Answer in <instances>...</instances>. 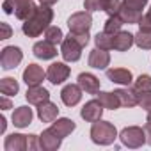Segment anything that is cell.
Masks as SVG:
<instances>
[{"label":"cell","instance_id":"28","mask_svg":"<svg viewBox=\"0 0 151 151\" xmlns=\"http://www.w3.org/2000/svg\"><path fill=\"white\" fill-rule=\"evenodd\" d=\"M18 91H20V86H18V82H16L14 78L6 77V78L0 80V93H2V94H6V96H14Z\"/></svg>","mask_w":151,"mask_h":151},{"label":"cell","instance_id":"39","mask_svg":"<svg viewBox=\"0 0 151 151\" xmlns=\"http://www.w3.org/2000/svg\"><path fill=\"white\" fill-rule=\"evenodd\" d=\"M0 107H2V110H7V109H11V107H13V105H11V101L6 98V94L0 98Z\"/></svg>","mask_w":151,"mask_h":151},{"label":"cell","instance_id":"31","mask_svg":"<svg viewBox=\"0 0 151 151\" xmlns=\"http://www.w3.org/2000/svg\"><path fill=\"white\" fill-rule=\"evenodd\" d=\"M45 39L50 41V43H53V45H59V43L64 41V34H62V30H60L59 27L50 25V27L45 30Z\"/></svg>","mask_w":151,"mask_h":151},{"label":"cell","instance_id":"8","mask_svg":"<svg viewBox=\"0 0 151 151\" xmlns=\"http://www.w3.org/2000/svg\"><path fill=\"white\" fill-rule=\"evenodd\" d=\"M69 73H71V69H69V66H66V62H53L46 69V78L53 86H59V84H64L68 80Z\"/></svg>","mask_w":151,"mask_h":151},{"label":"cell","instance_id":"20","mask_svg":"<svg viewBox=\"0 0 151 151\" xmlns=\"http://www.w3.org/2000/svg\"><path fill=\"white\" fill-rule=\"evenodd\" d=\"M59 116V107L55 103H52L50 100L37 105V117L43 121V123H53Z\"/></svg>","mask_w":151,"mask_h":151},{"label":"cell","instance_id":"29","mask_svg":"<svg viewBox=\"0 0 151 151\" xmlns=\"http://www.w3.org/2000/svg\"><path fill=\"white\" fill-rule=\"evenodd\" d=\"M135 45L142 50H151V30L139 29V32L135 34Z\"/></svg>","mask_w":151,"mask_h":151},{"label":"cell","instance_id":"9","mask_svg":"<svg viewBox=\"0 0 151 151\" xmlns=\"http://www.w3.org/2000/svg\"><path fill=\"white\" fill-rule=\"evenodd\" d=\"M103 105L100 103V100H89L82 110H80V117L87 123H94V121H100L101 116H103Z\"/></svg>","mask_w":151,"mask_h":151},{"label":"cell","instance_id":"15","mask_svg":"<svg viewBox=\"0 0 151 151\" xmlns=\"http://www.w3.org/2000/svg\"><path fill=\"white\" fill-rule=\"evenodd\" d=\"M110 64V53L109 50H101V48H94L89 53V66L94 69H107V66Z\"/></svg>","mask_w":151,"mask_h":151},{"label":"cell","instance_id":"24","mask_svg":"<svg viewBox=\"0 0 151 151\" xmlns=\"http://www.w3.org/2000/svg\"><path fill=\"white\" fill-rule=\"evenodd\" d=\"M114 93L117 94L121 107H135V105H139V93L135 89H116Z\"/></svg>","mask_w":151,"mask_h":151},{"label":"cell","instance_id":"26","mask_svg":"<svg viewBox=\"0 0 151 151\" xmlns=\"http://www.w3.org/2000/svg\"><path fill=\"white\" fill-rule=\"evenodd\" d=\"M36 7H37V6L34 4V0H32V2H25V4H18L16 9H14V16H16L18 20H22V22H27V20L34 14Z\"/></svg>","mask_w":151,"mask_h":151},{"label":"cell","instance_id":"2","mask_svg":"<svg viewBox=\"0 0 151 151\" xmlns=\"http://www.w3.org/2000/svg\"><path fill=\"white\" fill-rule=\"evenodd\" d=\"M91 140L98 146H110L119 135H117V130L116 126L110 123V121H94L93 126H91Z\"/></svg>","mask_w":151,"mask_h":151},{"label":"cell","instance_id":"5","mask_svg":"<svg viewBox=\"0 0 151 151\" xmlns=\"http://www.w3.org/2000/svg\"><path fill=\"white\" fill-rule=\"evenodd\" d=\"M82 45L75 39L71 34H68L64 37V41L60 43V55L66 62H77L82 57Z\"/></svg>","mask_w":151,"mask_h":151},{"label":"cell","instance_id":"3","mask_svg":"<svg viewBox=\"0 0 151 151\" xmlns=\"http://www.w3.org/2000/svg\"><path fill=\"white\" fill-rule=\"evenodd\" d=\"M119 139L123 142V146L126 147H132V149H137L140 146H144L147 140H146V130L140 128V126H126L121 130L119 133Z\"/></svg>","mask_w":151,"mask_h":151},{"label":"cell","instance_id":"41","mask_svg":"<svg viewBox=\"0 0 151 151\" xmlns=\"http://www.w3.org/2000/svg\"><path fill=\"white\" fill-rule=\"evenodd\" d=\"M6 124H7V123H6V117L0 116V132H2V133L6 132Z\"/></svg>","mask_w":151,"mask_h":151},{"label":"cell","instance_id":"38","mask_svg":"<svg viewBox=\"0 0 151 151\" xmlns=\"http://www.w3.org/2000/svg\"><path fill=\"white\" fill-rule=\"evenodd\" d=\"M0 27H2V37H0V39H7V37H11L13 30H11V27H9L7 23H2Z\"/></svg>","mask_w":151,"mask_h":151},{"label":"cell","instance_id":"42","mask_svg":"<svg viewBox=\"0 0 151 151\" xmlns=\"http://www.w3.org/2000/svg\"><path fill=\"white\" fill-rule=\"evenodd\" d=\"M39 2H41L43 6H53V4L59 2V0H39Z\"/></svg>","mask_w":151,"mask_h":151},{"label":"cell","instance_id":"19","mask_svg":"<svg viewBox=\"0 0 151 151\" xmlns=\"http://www.w3.org/2000/svg\"><path fill=\"white\" fill-rule=\"evenodd\" d=\"M25 98L30 105H41V103L50 100V93H48V89H45L41 86H32V87L27 89Z\"/></svg>","mask_w":151,"mask_h":151},{"label":"cell","instance_id":"14","mask_svg":"<svg viewBox=\"0 0 151 151\" xmlns=\"http://www.w3.org/2000/svg\"><path fill=\"white\" fill-rule=\"evenodd\" d=\"M62 137H59L57 133H53L50 128H46L41 135H39V149L45 151H57L60 147Z\"/></svg>","mask_w":151,"mask_h":151},{"label":"cell","instance_id":"17","mask_svg":"<svg viewBox=\"0 0 151 151\" xmlns=\"http://www.w3.org/2000/svg\"><path fill=\"white\" fill-rule=\"evenodd\" d=\"M32 117H34L32 109L22 105V107L14 109V112H13V124H14L16 128H27V126L32 123Z\"/></svg>","mask_w":151,"mask_h":151},{"label":"cell","instance_id":"27","mask_svg":"<svg viewBox=\"0 0 151 151\" xmlns=\"http://www.w3.org/2000/svg\"><path fill=\"white\" fill-rule=\"evenodd\" d=\"M94 45L96 48H101V50H114V34H109L105 30L98 32L94 36Z\"/></svg>","mask_w":151,"mask_h":151},{"label":"cell","instance_id":"23","mask_svg":"<svg viewBox=\"0 0 151 151\" xmlns=\"http://www.w3.org/2000/svg\"><path fill=\"white\" fill-rule=\"evenodd\" d=\"M117 16L124 22V23H132V25H139L140 18H142V11H137V9H132L128 6H124L121 2V7L117 11Z\"/></svg>","mask_w":151,"mask_h":151},{"label":"cell","instance_id":"12","mask_svg":"<svg viewBox=\"0 0 151 151\" xmlns=\"http://www.w3.org/2000/svg\"><path fill=\"white\" fill-rule=\"evenodd\" d=\"M105 75H107V78L110 82L119 84V86H130V84H133V75L126 68H110V69L105 71Z\"/></svg>","mask_w":151,"mask_h":151},{"label":"cell","instance_id":"30","mask_svg":"<svg viewBox=\"0 0 151 151\" xmlns=\"http://www.w3.org/2000/svg\"><path fill=\"white\" fill-rule=\"evenodd\" d=\"M123 25H124V22H123L117 14H114V16H109V18H107L103 30H105V32H109V34H117V32L121 30V27H123Z\"/></svg>","mask_w":151,"mask_h":151},{"label":"cell","instance_id":"7","mask_svg":"<svg viewBox=\"0 0 151 151\" xmlns=\"http://www.w3.org/2000/svg\"><path fill=\"white\" fill-rule=\"evenodd\" d=\"M23 59V52L20 46H4L2 53H0V64H2V69H13L16 68Z\"/></svg>","mask_w":151,"mask_h":151},{"label":"cell","instance_id":"4","mask_svg":"<svg viewBox=\"0 0 151 151\" xmlns=\"http://www.w3.org/2000/svg\"><path fill=\"white\" fill-rule=\"evenodd\" d=\"M68 27L69 32L73 34H89L91 27H93V16L89 11H80L75 13L68 18Z\"/></svg>","mask_w":151,"mask_h":151},{"label":"cell","instance_id":"21","mask_svg":"<svg viewBox=\"0 0 151 151\" xmlns=\"http://www.w3.org/2000/svg\"><path fill=\"white\" fill-rule=\"evenodd\" d=\"M6 151H25L27 149V135L23 133H11L6 137L4 142Z\"/></svg>","mask_w":151,"mask_h":151},{"label":"cell","instance_id":"34","mask_svg":"<svg viewBox=\"0 0 151 151\" xmlns=\"http://www.w3.org/2000/svg\"><path fill=\"white\" fill-rule=\"evenodd\" d=\"M123 4L132 7V9H137V11H142L147 4V0H123Z\"/></svg>","mask_w":151,"mask_h":151},{"label":"cell","instance_id":"16","mask_svg":"<svg viewBox=\"0 0 151 151\" xmlns=\"http://www.w3.org/2000/svg\"><path fill=\"white\" fill-rule=\"evenodd\" d=\"M77 84L82 87L84 93L87 94H96L100 91V80L94 77L93 73H80L78 78H77Z\"/></svg>","mask_w":151,"mask_h":151},{"label":"cell","instance_id":"44","mask_svg":"<svg viewBox=\"0 0 151 151\" xmlns=\"http://www.w3.org/2000/svg\"><path fill=\"white\" fill-rule=\"evenodd\" d=\"M146 123H149V124H151V112H147V119H146Z\"/></svg>","mask_w":151,"mask_h":151},{"label":"cell","instance_id":"37","mask_svg":"<svg viewBox=\"0 0 151 151\" xmlns=\"http://www.w3.org/2000/svg\"><path fill=\"white\" fill-rule=\"evenodd\" d=\"M75 39H77L82 46H87V43H89V34H73V32H69Z\"/></svg>","mask_w":151,"mask_h":151},{"label":"cell","instance_id":"43","mask_svg":"<svg viewBox=\"0 0 151 151\" xmlns=\"http://www.w3.org/2000/svg\"><path fill=\"white\" fill-rule=\"evenodd\" d=\"M14 2H16V6H18V4H25V2H32V0H14Z\"/></svg>","mask_w":151,"mask_h":151},{"label":"cell","instance_id":"32","mask_svg":"<svg viewBox=\"0 0 151 151\" xmlns=\"http://www.w3.org/2000/svg\"><path fill=\"white\" fill-rule=\"evenodd\" d=\"M133 89L137 93H146V91H151V77L149 75H139V77L133 80Z\"/></svg>","mask_w":151,"mask_h":151},{"label":"cell","instance_id":"35","mask_svg":"<svg viewBox=\"0 0 151 151\" xmlns=\"http://www.w3.org/2000/svg\"><path fill=\"white\" fill-rule=\"evenodd\" d=\"M27 149H39V135H27Z\"/></svg>","mask_w":151,"mask_h":151},{"label":"cell","instance_id":"13","mask_svg":"<svg viewBox=\"0 0 151 151\" xmlns=\"http://www.w3.org/2000/svg\"><path fill=\"white\" fill-rule=\"evenodd\" d=\"M32 52L37 59L41 60H50L53 57H57V45L50 43V41H37L34 46H32Z\"/></svg>","mask_w":151,"mask_h":151},{"label":"cell","instance_id":"11","mask_svg":"<svg viewBox=\"0 0 151 151\" xmlns=\"http://www.w3.org/2000/svg\"><path fill=\"white\" fill-rule=\"evenodd\" d=\"M82 87L78 84H68L62 87L60 91V100L66 107H75L80 100H82Z\"/></svg>","mask_w":151,"mask_h":151},{"label":"cell","instance_id":"36","mask_svg":"<svg viewBox=\"0 0 151 151\" xmlns=\"http://www.w3.org/2000/svg\"><path fill=\"white\" fill-rule=\"evenodd\" d=\"M2 9L6 14H13L14 9H16V2L14 0H4V4H2Z\"/></svg>","mask_w":151,"mask_h":151},{"label":"cell","instance_id":"33","mask_svg":"<svg viewBox=\"0 0 151 151\" xmlns=\"http://www.w3.org/2000/svg\"><path fill=\"white\" fill-rule=\"evenodd\" d=\"M139 107H142L146 112H151V91L139 93Z\"/></svg>","mask_w":151,"mask_h":151},{"label":"cell","instance_id":"22","mask_svg":"<svg viewBox=\"0 0 151 151\" xmlns=\"http://www.w3.org/2000/svg\"><path fill=\"white\" fill-rule=\"evenodd\" d=\"M135 45V36L124 30H119L117 34H114V50L117 52H126Z\"/></svg>","mask_w":151,"mask_h":151},{"label":"cell","instance_id":"6","mask_svg":"<svg viewBox=\"0 0 151 151\" xmlns=\"http://www.w3.org/2000/svg\"><path fill=\"white\" fill-rule=\"evenodd\" d=\"M121 7V0H84V9L89 13L94 11H105L109 16L117 14Z\"/></svg>","mask_w":151,"mask_h":151},{"label":"cell","instance_id":"40","mask_svg":"<svg viewBox=\"0 0 151 151\" xmlns=\"http://www.w3.org/2000/svg\"><path fill=\"white\" fill-rule=\"evenodd\" d=\"M144 130H146V140H147V144L151 146V124H149V123H146Z\"/></svg>","mask_w":151,"mask_h":151},{"label":"cell","instance_id":"25","mask_svg":"<svg viewBox=\"0 0 151 151\" xmlns=\"http://www.w3.org/2000/svg\"><path fill=\"white\" fill-rule=\"evenodd\" d=\"M96 96H98V100H100V103L105 107V109H110V110H116V109H119L121 107V103H119V98H117V94L116 93H107V91H98L96 93Z\"/></svg>","mask_w":151,"mask_h":151},{"label":"cell","instance_id":"10","mask_svg":"<svg viewBox=\"0 0 151 151\" xmlns=\"http://www.w3.org/2000/svg\"><path fill=\"white\" fill-rule=\"evenodd\" d=\"M23 82L29 86V87H32V86H41V82L46 78V71H43V68L41 66H37V64H29L25 69H23Z\"/></svg>","mask_w":151,"mask_h":151},{"label":"cell","instance_id":"18","mask_svg":"<svg viewBox=\"0 0 151 151\" xmlns=\"http://www.w3.org/2000/svg\"><path fill=\"white\" fill-rule=\"evenodd\" d=\"M75 128H77V124H75V121L73 119H69V117H57L53 123H52V126H50V130L53 132V133H57L59 137H68Z\"/></svg>","mask_w":151,"mask_h":151},{"label":"cell","instance_id":"1","mask_svg":"<svg viewBox=\"0 0 151 151\" xmlns=\"http://www.w3.org/2000/svg\"><path fill=\"white\" fill-rule=\"evenodd\" d=\"M52 20H53V11L50 9V6H43V4H41V6L36 7L34 14H32L27 22H23L22 30H23V34L29 36V37H39V36L50 27Z\"/></svg>","mask_w":151,"mask_h":151}]
</instances>
